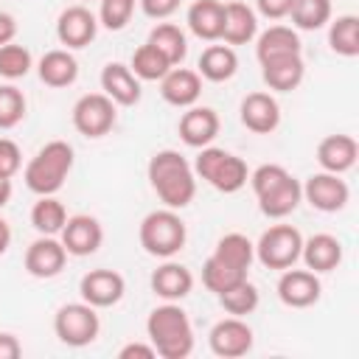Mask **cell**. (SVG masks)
Segmentation results:
<instances>
[{"mask_svg":"<svg viewBox=\"0 0 359 359\" xmlns=\"http://www.w3.org/2000/svg\"><path fill=\"white\" fill-rule=\"evenodd\" d=\"M11 194H14V185H11V180L8 177H0V210L11 202Z\"/></svg>","mask_w":359,"mask_h":359,"instance_id":"cell-47","label":"cell"},{"mask_svg":"<svg viewBox=\"0 0 359 359\" xmlns=\"http://www.w3.org/2000/svg\"><path fill=\"white\" fill-rule=\"evenodd\" d=\"M8 244H11V227H8V222L0 216V255L8 250Z\"/></svg>","mask_w":359,"mask_h":359,"instance_id":"cell-48","label":"cell"},{"mask_svg":"<svg viewBox=\"0 0 359 359\" xmlns=\"http://www.w3.org/2000/svg\"><path fill=\"white\" fill-rule=\"evenodd\" d=\"M137 238L149 255L174 258L188 241V227L174 208H160V210H151L143 216V222L137 227Z\"/></svg>","mask_w":359,"mask_h":359,"instance_id":"cell-5","label":"cell"},{"mask_svg":"<svg viewBox=\"0 0 359 359\" xmlns=\"http://www.w3.org/2000/svg\"><path fill=\"white\" fill-rule=\"evenodd\" d=\"M241 280H247V272H238V269L222 264L213 255H208V261L202 264V286L213 294H222V292H227L230 286H236Z\"/></svg>","mask_w":359,"mask_h":359,"instance_id":"cell-37","label":"cell"},{"mask_svg":"<svg viewBox=\"0 0 359 359\" xmlns=\"http://www.w3.org/2000/svg\"><path fill=\"white\" fill-rule=\"evenodd\" d=\"M146 174H149L151 191L157 194V199L165 208L182 210V208H188L194 202V196H196V174H194V165L180 151H174V149L154 151L149 165H146Z\"/></svg>","mask_w":359,"mask_h":359,"instance_id":"cell-1","label":"cell"},{"mask_svg":"<svg viewBox=\"0 0 359 359\" xmlns=\"http://www.w3.org/2000/svg\"><path fill=\"white\" fill-rule=\"evenodd\" d=\"M303 199L320 210V213H337L348 205L351 199V188L342 180V174H331V171H320L311 174L303 185Z\"/></svg>","mask_w":359,"mask_h":359,"instance_id":"cell-10","label":"cell"},{"mask_svg":"<svg viewBox=\"0 0 359 359\" xmlns=\"http://www.w3.org/2000/svg\"><path fill=\"white\" fill-rule=\"evenodd\" d=\"M36 73H39L42 84L62 90V87H70L79 79V62L67 48H56V50H48L39 59Z\"/></svg>","mask_w":359,"mask_h":359,"instance_id":"cell-28","label":"cell"},{"mask_svg":"<svg viewBox=\"0 0 359 359\" xmlns=\"http://www.w3.org/2000/svg\"><path fill=\"white\" fill-rule=\"evenodd\" d=\"M135 3L137 0H101L98 25H104L107 31H123L135 14Z\"/></svg>","mask_w":359,"mask_h":359,"instance_id":"cell-40","label":"cell"},{"mask_svg":"<svg viewBox=\"0 0 359 359\" xmlns=\"http://www.w3.org/2000/svg\"><path fill=\"white\" fill-rule=\"evenodd\" d=\"M59 241L65 244L67 255H76V258H84V255H93L98 252L101 241H104V227L95 216L90 213H76V216H67L62 233H59Z\"/></svg>","mask_w":359,"mask_h":359,"instance_id":"cell-12","label":"cell"},{"mask_svg":"<svg viewBox=\"0 0 359 359\" xmlns=\"http://www.w3.org/2000/svg\"><path fill=\"white\" fill-rule=\"evenodd\" d=\"M238 70V56L233 50V45H208L202 53H199V62H196V73L205 79V81H213V84H222V81H230Z\"/></svg>","mask_w":359,"mask_h":359,"instance_id":"cell-27","label":"cell"},{"mask_svg":"<svg viewBox=\"0 0 359 359\" xmlns=\"http://www.w3.org/2000/svg\"><path fill=\"white\" fill-rule=\"evenodd\" d=\"M261 79L269 90L275 93H292L300 87L303 76H306V62L303 53H280V56H269L261 59Z\"/></svg>","mask_w":359,"mask_h":359,"instance_id":"cell-17","label":"cell"},{"mask_svg":"<svg viewBox=\"0 0 359 359\" xmlns=\"http://www.w3.org/2000/svg\"><path fill=\"white\" fill-rule=\"evenodd\" d=\"M101 93L115 101V107H135L143 95L140 79L132 73L129 65L123 62H109L101 70Z\"/></svg>","mask_w":359,"mask_h":359,"instance_id":"cell-19","label":"cell"},{"mask_svg":"<svg viewBox=\"0 0 359 359\" xmlns=\"http://www.w3.org/2000/svg\"><path fill=\"white\" fill-rule=\"evenodd\" d=\"M356 157H359V143L351 135H328L317 143V163L323 171L345 174L356 165Z\"/></svg>","mask_w":359,"mask_h":359,"instance_id":"cell-23","label":"cell"},{"mask_svg":"<svg viewBox=\"0 0 359 359\" xmlns=\"http://www.w3.org/2000/svg\"><path fill=\"white\" fill-rule=\"evenodd\" d=\"M115 118H118L115 101L104 93H87L73 104V126L79 135L90 140L109 135V129L115 126Z\"/></svg>","mask_w":359,"mask_h":359,"instance_id":"cell-9","label":"cell"},{"mask_svg":"<svg viewBox=\"0 0 359 359\" xmlns=\"http://www.w3.org/2000/svg\"><path fill=\"white\" fill-rule=\"evenodd\" d=\"M252 194L266 219H286L303 199V185L278 163H264L250 174Z\"/></svg>","mask_w":359,"mask_h":359,"instance_id":"cell-3","label":"cell"},{"mask_svg":"<svg viewBox=\"0 0 359 359\" xmlns=\"http://www.w3.org/2000/svg\"><path fill=\"white\" fill-rule=\"evenodd\" d=\"M137 3H140V8H143L146 17H151V20H168L180 8L182 0H137Z\"/></svg>","mask_w":359,"mask_h":359,"instance_id":"cell-42","label":"cell"},{"mask_svg":"<svg viewBox=\"0 0 359 359\" xmlns=\"http://www.w3.org/2000/svg\"><path fill=\"white\" fill-rule=\"evenodd\" d=\"M258 36V17L247 3H224V22H222V42L224 45H247Z\"/></svg>","mask_w":359,"mask_h":359,"instance_id":"cell-25","label":"cell"},{"mask_svg":"<svg viewBox=\"0 0 359 359\" xmlns=\"http://www.w3.org/2000/svg\"><path fill=\"white\" fill-rule=\"evenodd\" d=\"M320 294H323V283H320L317 272H311V269L289 266L278 278V297L289 309H309L320 300Z\"/></svg>","mask_w":359,"mask_h":359,"instance_id":"cell-15","label":"cell"},{"mask_svg":"<svg viewBox=\"0 0 359 359\" xmlns=\"http://www.w3.org/2000/svg\"><path fill=\"white\" fill-rule=\"evenodd\" d=\"M28 101L20 87L14 84H0V129H14L25 118Z\"/></svg>","mask_w":359,"mask_h":359,"instance_id":"cell-39","label":"cell"},{"mask_svg":"<svg viewBox=\"0 0 359 359\" xmlns=\"http://www.w3.org/2000/svg\"><path fill=\"white\" fill-rule=\"evenodd\" d=\"M210 255L219 258L222 264L238 269V272H250V266L255 261V244L244 233H224L216 241V247H213Z\"/></svg>","mask_w":359,"mask_h":359,"instance_id":"cell-29","label":"cell"},{"mask_svg":"<svg viewBox=\"0 0 359 359\" xmlns=\"http://www.w3.org/2000/svg\"><path fill=\"white\" fill-rule=\"evenodd\" d=\"M208 345L222 359H238V356L252 351V328L244 323V317H233L230 314V317L219 320L210 328Z\"/></svg>","mask_w":359,"mask_h":359,"instance_id":"cell-11","label":"cell"},{"mask_svg":"<svg viewBox=\"0 0 359 359\" xmlns=\"http://www.w3.org/2000/svg\"><path fill=\"white\" fill-rule=\"evenodd\" d=\"M328 45L337 56L353 59L359 56V17L356 14H339L328 25Z\"/></svg>","mask_w":359,"mask_h":359,"instance_id":"cell-31","label":"cell"},{"mask_svg":"<svg viewBox=\"0 0 359 359\" xmlns=\"http://www.w3.org/2000/svg\"><path fill=\"white\" fill-rule=\"evenodd\" d=\"M289 17L294 31H320L331 22V0H292Z\"/></svg>","mask_w":359,"mask_h":359,"instance_id":"cell-34","label":"cell"},{"mask_svg":"<svg viewBox=\"0 0 359 359\" xmlns=\"http://www.w3.org/2000/svg\"><path fill=\"white\" fill-rule=\"evenodd\" d=\"M67 222V210L56 196H39L31 208V224L39 236H59Z\"/></svg>","mask_w":359,"mask_h":359,"instance_id":"cell-33","label":"cell"},{"mask_svg":"<svg viewBox=\"0 0 359 359\" xmlns=\"http://www.w3.org/2000/svg\"><path fill=\"white\" fill-rule=\"evenodd\" d=\"M123 292H126V280L115 269H90L79 280L81 300L95 306V309H109V306L121 303Z\"/></svg>","mask_w":359,"mask_h":359,"instance_id":"cell-13","label":"cell"},{"mask_svg":"<svg viewBox=\"0 0 359 359\" xmlns=\"http://www.w3.org/2000/svg\"><path fill=\"white\" fill-rule=\"evenodd\" d=\"M73 160H76V154H73V146L67 140L45 143L28 160V165L22 171V180H25L28 191H34L36 196H53L65 185V180L73 168Z\"/></svg>","mask_w":359,"mask_h":359,"instance_id":"cell-4","label":"cell"},{"mask_svg":"<svg viewBox=\"0 0 359 359\" xmlns=\"http://www.w3.org/2000/svg\"><path fill=\"white\" fill-rule=\"evenodd\" d=\"M22 168V151L11 137H0V177H14Z\"/></svg>","mask_w":359,"mask_h":359,"instance_id":"cell-41","label":"cell"},{"mask_svg":"<svg viewBox=\"0 0 359 359\" xmlns=\"http://www.w3.org/2000/svg\"><path fill=\"white\" fill-rule=\"evenodd\" d=\"M180 137H182V143L185 146H191V149H205V146H210L213 140H216V135H219V129H222V121H219V115H216V109H210V107H188L185 112H182V118H180Z\"/></svg>","mask_w":359,"mask_h":359,"instance_id":"cell-18","label":"cell"},{"mask_svg":"<svg viewBox=\"0 0 359 359\" xmlns=\"http://www.w3.org/2000/svg\"><path fill=\"white\" fill-rule=\"evenodd\" d=\"M146 337L160 359H185L194 351V325L180 303L165 300L146 317Z\"/></svg>","mask_w":359,"mask_h":359,"instance_id":"cell-2","label":"cell"},{"mask_svg":"<svg viewBox=\"0 0 359 359\" xmlns=\"http://www.w3.org/2000/svg\"><path fill=\"white\" fill-rule=\"evenodd\" d=\"M280 53H303L300 36L292 25H269L264 34H258V42H255L258 62L269 56H280Z\"/></svg>","mask_w":359,"mask_h":359,"instance_id":"cell-30","label":"cell"},{"mask_svg":"<svg viewBox=\"0 0 359 359\" xmlns=\"http://www.w3.org/2000/svg\"><path fill=\"white\" fill-rule=\"evenodd\" d=\"M98 34V17L87 6H67L56 20V39L67 50L87 48Z\"/></svg>","mask_w":359,"mask_h":359,"instance_id":"cell-14","label":"cell"},{"mask_svg":"<svg viewBox=\"0 0 359 359\" xmlns=\"http://www.w3.org/2000/svg\"><path fill=\"white\" fill-rule=\"evenodd\" d=\"M65 261H67V250L56 236H39L25 250V272L39 280L56 278L65 269Z\"/></svg>","mask_w":359,"mask_h":359,"instance_id":"cell-16","label":"cell"},{"mask_svg":"<svg viewBox=\"0 0 359 359\" xmlns=\"http://www.w3.org/2000/svg\"><path fill=\"white\" fill-rule=\"evenodd\" d=\"M149 283H151V292L157 297L177 303V300H182V297L191 294V289H194V272L185 264H177V261H168L165 258V264H160L151 272Z\"/></svg>","mask_w":359,"mask_h":359,"instance_id":"cell-22","label":"cell"},{"mask_svg":"<svg viewBox=\"0 0 359 359\" xmlns=\"http://www.w3.org/2000/svg\"><path fill=\"white\" fill-rule=\"evenodd\" d=\"M255 8L266 20H283V17H289L292 0H255Z\"/></svg>","mask_w":359,"mask_h":359,"instance_id":"cell-43","label":"cell"},{"mask_svg":"<svg viewBox=\"0 0 359 359\" xmlns=\"http://www.w3.org/2000/svg\"><path fill=\"white\" fill-rule=\"evenodd\" d=\"M31 67H34V59H31V50L25 45L8 42V45L0 48V76L3 79L17 81V79L28 76Z\"/></svg>","mask_w":359,"mask_h":359,"instance_id":"cell-38","label":"cell"},{"mask_svg":"<svg viewBox=\"0 0 359 359\" xmlns=\"http://www.w3.org/2000/svg\"><path fill=\"white\" fill-rule=\"evenodd\" d=\"M300 250H303V236L297 227L292 224H272L269 230L261 233L258 244H255V258L266 266V269H289L300 261Z\"/></svg>","mask_w":359,"mask_h":359,"instance_id":"cell-8","label":"cell"},{"mask_svg":"<svg viewBox=\"0 0 359 359\" xmlns=\"http://www.w3.org/2000/svg\"><path fill=\"white\" fill-rule=\"evenodd\" d=\"M20 353H22L20 339L8 331H0V359H20Z\"/></svg>","mask_w":359,"mask_h":359,"instance_id":"cell-45","label":"cell"},{"mask_svg":"<svg viewBox=\"0 0 359 359\" xmlns=\"http://www.w3.org/2000/svg\"><path fill=\"white\" fill-rule=\"evenodd\" d=\"M185 22L191 28L194 36L205 39V42H216L222 39V22H224V3L219 0H194Z\"/></svg>","mask_w":359,"mask_h":359,"instance_id":"cell-26","label":"cell"},{"mask_svg":"<svg viewBox=\"0 0 359 359\" xmlns=\"http://www.w3.org/2000/svg\"><path fill=\"white\" fill-rule=\"evenodd\" d=\"M241 123L255 135H269L280 123V107L269 93H247L238 107Z\"/></svg>","mask_w":359,"mask_h":359,"instance_id":"cell-21","label":"cell"},{"mask_svg":"<svg viewBox=\"0 0 359 359\" xmlns=\"http://www.w3.org/2000/svg\"><path fill=\"white\" fill-rule=\"evenodd\" d=\"M146 42H151L174 67L188 56V39H185L182 28L174 25V22H157Z\"/></svg>","mask_w":359,"mask_h":359,"instance_id":"cell-32","label":"cell"},{"mask_svg":"<svg viewBox=\"0 0 359 359\" xmlns=\"http://www.w3.org/2000/svg\"><path fill=\"white\" fill-rule=\"evenodd\" d=\"M132 73L140 79V81H160L174 65L151 45V42H143L135 53H132Z\"/></svg>","mask_w":359,"mask_h":359,"instance_id":"cell-35","label":"cell"},{"mask_svg":"<svg viewBox=\"0 0 359 359\" xmlns=\"http://www.w3.org/2000/svg\"><path fill=\"white\" fill-rule=\"evenodd\" d=\"M300 258L306 264V269L311 272H331L342 264V241L331 233H314L309 238H303V250Z\"/></svg>","mask_w":359,"mask_h":359,"instance_id":"cell-24","label":"cell"},{"mask_svg":"<svg viewBox=\"0 0 359 359\" xmlns=\"http://www.w3.org/2000/svg\"><path fill=\"white\" fill-rule=\"evenodd\" d=\"M216 297H219L222 309H224L227 314H233V317H247V314H252V311L258 309V300H261V294H258L255 283H250V278L241 280V283H236V286H230L227 292H222V294H216Z\"/></svg>","mask_w":359,"mask_h":359,"instance_id":"cell-36","label":"cell"},{"mask_svg":"<svg viewBox=\"0 0 359 359\" xmlns=\"http://www.w3.org/2000/svg\"><path fill=\"white\" fill-rule=\"evenodd\" d=\"M157 351L151 342H126L121 351H118V359H154Z\"/></svg>","mask_w":359,"mask_h":359,"instance_id":"cell-44","label":"cell"},{"mask_svg":"<svg viewBox=\"0 0 359 359\" xmlns=\"http://www.w3.org/2000/svg\"><path fill=\"white\" fill-rule=\"evenodd\" d=\"M194 174L199 180H205L210 188H216L219 194H236L247 185L250 180V168L247 163L219 146H205L199 149L196 160H194Z\"/></svg>","mask_w":359,"mask_h":359,"instance_id":"cell-6","label":"cell"},{"mask_svg":"<svg viewBox=\"0 0 359 359\" xmlns=\"http://www.w3.org/2000/svg\"><path fill=\"white\" fill-rule=\"evenodd\" d=\"M98 331H101L98 309L90 306V303H84V300L65 303L53 314V334L67 348H84V345L95 342L98 339Z\"/></svg>","mask_w":359,"mask_h":359,"instance_id":"cell-7","label":"cell"},{"mask_svg":"<svg viewBox=\"0 0 359 359\" xmlns=\"http://www.w3.org/2000/svg\"><path fill=\"white\" fill-rule=\"evenodd\" d=\"M14 36H17V20L8 11H0V48L14 42Z\"/></svg>","mask_w":359,"mask_h":359,"instance_id":"cell-46","label":"cell"},{"mask_svg":"<svg viewBox=\"0 0 359 359\" xmlns=\"http://www.w3.org/2000/svg\"><path fill=\"white\" fill-rule=\"evenodd\" d=\"M160 95L165 104L171 107H180V109H188L199 101L202 95V76L196 70H188V67H171L163 79H160Z\"/></svg>","mask_w":359,"mask_h":359,"instance_id":"cell-20","label":"cell"}]
</instances>
